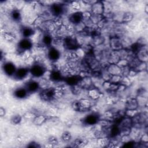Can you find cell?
Instances as JSON below:
<instances>
[{
    "label": "cell",
    "mask_w": 148,
    "mask_h": 148,
    "mask_svg": "<svg viewBox=\"0 0 148 148\" xmlns=\"http://www.w3.org/2000/svg\"><path fill=\"white\" fill-rule=\"evenodd\" d=\"M39 95L40 98L44 101L50 102L53 101L55 99L54 87H49L40 90Z\"/></svg>",
    "instance_id": "ba28073f"
},
{
    "label": "cell",
    "mask_w": 148,
    "mask_h": 148,
    "mask_svg": "<svg viewBox=\"0 0 148 148\" xmlns=\"http://www.w3.org/2000/svg\"><path fill=\"white\" fill-rule=\"evenodd\" d=\"M68 20L73 25H76L83 21L82 12H75L70 13L68 17Z\"/></svg>",
    "instance_id": "2e32d148"
},
{
    "label": "cell",
    "mask_w": 148,
    "mask_h": 148,
    "mask_svg": "<svg viewBox=\"0 0 148 148\" xmlns=\"http://www.w3.org/2000/svg\"><path fill=\"white\" fill-rule=\"evenodd\" d=\"M106 68L112 76L121 75V68L117 64H107L106 65Z\"/></svg>",
    "instance_id": "44dd1931"
},
{
    "label": "cell",
    "mask_w": 148,
    "mask_h": 148,
    "mask_svg": "<svg viewBox=\"0 0 148 148\" xmlns=\"http://www.w3.org/2000/svg\"><path fill=\"white\" fill-rule=\"evenodd\" d=\"M27 147H34V148H35V147H40V146H39L37 143H35V142H31V143H30L27 146Z\"/></svg>",
    "instance_id": "ee69618b"
},
{
    "label": "cell",
    "mask_w": 148,
    "mask_h": 148,
    "mask_svg": "<svg viewBox=\"0 0 148 148\" xmlns=\"http://www.w3.org/2000/svg\"><path fill=\"white\" fill-rule=\"evenodd\" d=\"M104 18L103 14H91L90 17V21L94 25H97Z\"/></svg>",
    "instance_id": "f1b7e54d"
},
{
    "label": "cell",
    "mask_w": 148,
    "mask_h": 148,
    "mask_svg": "<svg viewBox=\"0 0 148 148\" xmlns=\"http://www.w3.org/2000/svg\"><path fill=\"white\" fill-rule=\"evenodd\" d=\"M29 94V93L24 86L17 88L13 92L14 96L18 99H24L27 97Z\"/></svg>",
    "instance_id": "cb8c5ba5"
},
{
    "label": "cell",
    "mask_w": 148,
    "mask_h": 148,
    "mask_svg": "<svg viewBox=\"0 0 148 148\" xmlns=\"http://www.w3.org/2000/svg\"><path fill=\"white\" fill-rule=\"evenodd\" d=\"M110 141L109 137H101L96 138V144L98 147H107Z\"/></svg>",
    "instance_id": "f546056e"
},
{
    "label": "cell",
    "mask_w": 148,
    "mask_h": 148,
    "mask_svg": "<svg viewBox=\"0 0 148 148\" xmlns=\"http://www.w3.org/2000/svg\"><path fill=\"white\" fill-rule=\"evenodd\" d=\"M2 35L4 39L8 42H12L16 40V35L14 33L9 31H4L2 32Z\"/></svg>",
    "instance_id": "4dcf8cb0"
},
{
    "label": "cell",
    "mask_w": 148,
    "mask_h": 148,
    "mask_svg": "<svg viewBox=\"0 0 148 148\" xmlns=\"http://www.w3.org/2000/svg\"><path fill=\"white\" fill-rule=\"evenodd\" d=\"M46 55L47 59L52 63H54L57 62L60 60L61 56V50L57 47L51 46L47 48Z\"/></svg>",
    "instance_id": "277c9868"
},
{
    "label": "cell",
    "mask_w": 148,
    "mask_h": 148,
    "mask_svg": "<svg viewBox=\"0 0 148 148\" xmlns=\"http://www.w3.org/2000/svg\"><path fill=\"white\" fill-rule=\"evenodd\" d=\"M121 84L124 85L127 87L128 86H129L131 84V80H130L129 77L128 76H122V79H121Z\"/></svg>",
    "instance_id": "60d3db41"
},
{
    "label": "cell",
    "mask_w": 148,
    "mask_h": 148,
    "mask_svg": "<svg viewBox=\"0 0 148 148\" xmlns=\"http://www.w3.org/2000/svg\"><path fill=\"white\" fill-rule=\"evenodd\" d=\"M49 9L54 18L62 17L68 10V8L66 5L60 3H52L49 6Z\"/></svg>",
    "instance_id": "6da1fadb"
},
{
    "label": "cell",
    "mask_w": 148,
    "mask_h": 148,
    "mask_svg": "<svg viewBox=\"0 0 148 148\" xmlns=\"http://www.w3.org/2000/svg\"><path fill=\"white\" fill-rule=\"evenodd\" d=\"M21 34L23 38H30L35 34V28L31 26L25 25L21 28Z\"/></svg>",
    "instance_id": "d6986e66"
},
{
    "label": "cell",
    "mask_w": 148,
    "mask_h": 148,
    "mask_svg": "<svg viewBox=\"0 0 148 148\" xmlns=\"http://www.w3.org/2000/svg\"><path fill=\"white\" fill-rule=\"evenodd\" d=\"M122 79L121 75H112L109 80V81L112 83L115 84H120Z\"/></svg>",
    "instance_id": "f35d334b"
},
{
    "label": "cell",
    "mask_w": 148,
    "mask_h": 148,
    "mask_svg": "<svg viewBox=\"0 0 148 148\" xmlns=\"http://www.w3.org/2000/svg\"><path fill=\"white\" fill-rule=\"evenodd\" d=\"M69 8H71L73 12H79L82 7V3L81 2L78 1H71L69 2Z\"/></svg>",
    "instance_id": "d6a6232c"
},
{
    "label": "cell",
    "mask_w": 148,
    "mask_h": 148,
    "mask_svg": "<svg viewBox=\"0 0 148 148\" xmlns=\"http://www.w3.org/2000/svg\"><path fill=\"white\" fill-rule=\"evenodd\" d=\"M135 70L138 73L143 72L147 70V62L140 61L136 67L135 68Z\"/></svg>",
    "instance_id": "d590c367"
},
{
    "label": "cell",
    "mask_w": 148,
    "mask_h": 148,
    "mask_svg": "<svg viewBox=\"0 0 148 148\" xmlns=\"http://www.w3.org/2000/svg\"><path fill=\"white\" fill-rule=\"evenodd\" d=\"M87 97L90 98L93 101H96L98 100L102 96V92L100 88H97L95 86H92L87 90Z\"/></svg>",
    "instance_id": "9c48e42d"
},
{
    "label": "cell",
    "mask_w": 148,
    "mask_h": 148,
    "mask_svg": "<svg viewBox=\"0 0 148 148\" xmlns=\"http://www.w3.org/2000/svg\"><path fill=\"white\" fill-rule=\"evenodd\" d=\"M21 120H22V116H20V114H16V115H14L11 118L10 121L13 124L17 125L21 123Z\"/></svg>",
    "instance_id": "74e56055"
},
{
    "label": "cell",
    "mask_w": 148,
    "mask_h": 148,
    "mask_svg": "<svg viewBox=\"0 0 148 148\" xmlns=\"http://www.w3.org/2000/svg\"><path fill=\"white\" fill-rule=\"evenodd\" d=\"M29 73V68L25 66H21L17 68L15 73L13 77L18 80H21L24 79Z\"/></svg>",
    "instance_id": "7c38bea8"
},
{
    "label": "cell",
    "mask_w": 148,
    "mask_h": 148,
    "mask_svg": "<svg viewBox=\"0 0 148 148\" xmlns=\"http://www.w3.org/2000/svg\"><path fill=\"white\" fill-rule=\"evenodd\" d=\"M134 18V14L130 12H126L123 13L122 23H128Z\"/></svg>",
    "instance_id": "1f68e13d"
},
{
    "label": "cell",
    "mask_w": 148,
    "mask_h": 148,
    "mask_svg": "<svg viewBox=\"0 0 148 148\" xmlns=\"http://www.w3.org/2000/svg\"><path fill=\"white\" fill-rule=\"evenodd\" d=\"M105 42V37L101 34L91 36L90 44L95 48L104 45Z\"/></svg>",
    "instance_id": "ffe728a7"
},
{
    "label": "cell",
    "mask_w": 148,
    "mask_h": 148,
    "mask_svg": "<svg viewBox=\"0 0 148 148\" xmlns=\"http://www.w3.org/2000/svg\"><path fill=\"white\" fill-rule=\"evenodd\" d=\"M136 57L141 62H147L148 60V53L147 45L144 46L140 48L139 51L135 55Z\"/></svg>",
    "instance_id": "7402d4cb"
},
{
    "label": "cell",
    "mask_w": 148,
    "mask_h": 148,
    "mask_svg": "<svg viewBox=\"0 0 148 148\" xmlns=\"http://www.w3.org/2000/svg\"><path fill=\"white\" fill-rule=\"evenodd\" d=\"M29 73L34 78H40L43 76L47 70L45 64L34 63L29 68Z\"/></svg>",
    "instance_id": "7a4b0ae2"
},
{
    "label": "cell",
    "mask_w": 148,
    "mask_h": 148,
    "mask_svg": "<svg viewBox=\"0 0 148 148\" xmlns=\"http://www.w3.org/2000/svg\"><path fill=\"white\" fill-rule=\"evenodd\" d=\"M70 90L71 92L74 95H79L82 92L83 90H84L78 84L71 86Z\"/></svg>",
    "instance_id": "e575fe53"
},
{
    "label": "cell",
    "mask_w": 148,
    "mask_h": 148,
    "mask_svg": "<svg viewBox=\"0 0 148 148\" xmlns=\"http://www.w3.org/2000/svg\"><path fill=\"white\" fill-rule=\"evenodd\" d=\"M88 140L85 137H78L74 140L73 145L76 147H85L88 144Z\"/></svg>",
    "instance_id": "484cf974"
},
{
    "label": "cell",
    "mask_w": 148,
    "mask_h": 148,
    "mask_svg": "<svg viewBox=\"0 0 148 148\" xmlns=\"http://www.w3.org/2000/svg\"><path fill=\"white\" fill-rule=\"evenodd\" d=\"M64 47L66 50H76L79 47L76 36L73 35H69L65 36L63 39Z\"/></svg>",
    "instance_id": "3957f363"
},
{
    "label": "cell",
    "mask_w": 148,
    "mask_h": 148,
    "mask_svg": "<svg viewBox=\"0 0 148 148\" xmlns=\"http://www.w3.org/2000/svg\"><path fill=\"white\" fill-rule=\"evenodd\" d=\"M17 52L18 55L24 51L31 50L33 47V42L31 38H23L17 43Z\"/></svg>",
    "instance_id": "5b68a950"
},
{
    "label": "cell",
    "mask_w": 148,
    "mask_h": 148,
    "mask_svg": "<svg viewBox=\"0 0 148 148\" xmlns=\"http://www.w3.org/2000/svg\"><path fill=\"white\" fill-rule=\"evenodd\" d=\"M100 119V117L95 113L87 114L83 120V124L86 125L92 126L95 125Z\"/></svg>",
    "instance_id": "8fae6325"
},
{
    "label": "cell",
    "mask_w": 148,
    "mask_h": 148,
    "mask_svg": "<svg viewBox=\"0 0 148 148\" xmlns=\"http://www.w3.org/2000/svg\"><path fill=\"white\" fill-rule=\"evenodd\" d=\"M3 71L4 73L9 76L13 77L14 74L15 73L17 68L15 65L10 61H6L3 63L2 66Z\"/></svg>",
    "instance_id": "4fadbf2b"
},
{
    "label": "cell",
    "mask_w": 148,
    "mask_h": 148,
    "mask_svg": "<svg viewBox=\"0 0 148 148\" xmlns=\"http://www.w3.org/2000/svg\"><path fill=\"white\" fill-rule=\"evenodd\" d=\"M6 114V111H5V109L2 108V107H1L0 108V116L1 117H3Z\"/></svg>",
    "instance_id": "f6af8a7d"
},
{
    "label": "cell",
    "mask_w": 148,
    "mask_h": 148,
    "mask_svg": "<svg viewBox=\"0 0 148 148\" xmlns=\"http://www.w3.org/2000/svg\"><path fill=\"white\" fill-rule=\"evenodd\" d=\"M47 120V117L43 114H37L32 120L33 123L36 125H41L43 124Z\"/></svg>",
    "instance_id": "4316f807"
},
{
    "label": "cell",
    "mask_w": 148,
    "mask_h": 148,
    "mask_svg": "<svg viewBox=\"0 0 148 148\" xmlns=\"http://www.w3.org/2000/svg\"><path fill=\"white\" fill-rule=\"evenodd\" d=\"M108 45L110 50L113 51H119L123 48L121 38L115 35H112L110 37Z\"/></svg>",
    "instance_id": "8992f818"
},
{
    "label": "cell",
    "mask_w": 148,
    "mask_h": 148,
    "mask_svg": "<svg viewBox=\"0 0 148 148\" xmlns=\"http://www.w3.org/2000/svg\"><path fill=\"white\" fill-rule=\"evenodd\" d=\"M92 14H103L104 12L103 1H96L91 6L90 10Z\"/></svg>",
    "instance_id": "9a60e30c"
},
{
    "label": "cell",
    "mask_w": 148,
    "mask_h": 148,
    "mask_svg": "<svg viewBox=\"0 0 148 148\" xmlns=\"http://www.w3.org/2000/svg\"><path fill=\"white\" fill-rule=\"evenodd\" d=\"M72 109L77 112L79 111V103H78V100L72 102Z\"/></svg>",
    "instance_id": "7bdbcfd3"
},
{
    "label": "cell",
    "mask_w": 148,
    "mask_h": 148,
    "mask_svg": "<svg viewBox=\"0 0 148 148\" xmlns=\"http://www.w3.org/2000/svg\"><path fill=\"white\" fill-rule=\"evenodd\" d=\"M116 124L118 125L120 130L130 129L132 127L133 122L132 119L123 116L117 121Z\"/></svg>",
    "instance_id": "30bf717a"
},
{
    "label": "cell",
    "mask_w": 148,
    "mask_h": 148,
    "mask_svg": "<svg viewBox=\"0 0 148 148\" xmlns=\"http://www.w3.org/2000/svg\"><path fill=\"white\" fill-rule=\"evenodd\" d=\"M37 114L36 113H35L34 112L32 111H28L26 112L24 114H23V117L27 120H32L35 116Z\"/></svg>",
    "instance_id": "ab89813d"
},
{
    "label": "cell",
    "mask_w": 148,
    "mask_h": 148,
    "mask_svg": "<svg viewBox=\"0 0 148 148\" xmlns=\"http://www.w3.org/2000/svg\"><path fill=\"white\" fill-rule=\"evenodd\" d=\"M139 113V112L138 111V109H125L124 116L132 119L135 116H136Z\"/></svg>",
    "instance_id": "836d02e7"
},
{
    "label": "cell",
    "mask_w": 148,
    "mask_h": 148,
    "mask_svg": "<svg viewBox=\"0 0 148 148\" xmlns=\"http://www.w3.org/2000/svg\"><path fill=\"white\" fill-rule=\"evenodd\" d=\"M10 16L11 18L14 21H19L21 18V14L20 10L13 8L10 12Z\"/></svg>",
    "instance_id": "83f0119b"
},
{
    "label": "cell",
    "mask_w": 148,
    "mask_h": 148,
    "mask_svg": "<svg viewBox=\"0 0 148 148\" xmlns=\"http://www.w3.org/2000/svg\"><path fill=\"white\" fill-rule=\"evenodd\" d=\"M48 143H50L53 146H54L58 143V139H57V138H56L54 136H50L48 139Z\"/></svg>",
    "instance_id": "b9f144b4"
},
{
    "label": "cell",
    "mask_w": 148,
    "mask_h": 148,
    "mask_svg": "<svg viewBox=\"0 0 148 148\" xmlns=\"http://www.w3.org/2000/svg\"><path fill=\"white\" fill-rule=\"evenodd\" d=\"M120 60L118 51L110 50L106 56L105 62L108 64H117Z\"/></svg>",
    "instance_id": "e0dca14e"
},
{
    "label": "cell",
    "mask_w": 148,
    "mask_h": 148,
    "mask_svg": "<svg viewBox=\"0 0 148 148\" xmlns=\"http://www.w3.org/2000/svg\"><path fill=\"white\" fill-rule=\"evenodd\" d=\"M72 139V135L71 132L68 131H65L62 134L61 140L65 143L69 142Z\"/></svg>",
    "instance_id": "8d00e7d4"
},
{
    "label": "cell",
    "mask_w": 148,
    "mask_h": 148,
    "mask_svg": "<svg viewBox=\"0 0 148 148\" xmlns=\"http://www.w3.org/2000/svg\"><path fill=\"white\" fill-rule=\"evenodd\" d=\"M94 101L91 100L88 97H83L78 100L79 111V112H88L91 109L94 105Z\"/></svg>",
    "instance_id": "52a82bcc"
},
{
    "label": "cell",
    "mask_w": 148,
    "mask_h": 148,
    "mask_svg": "<svg viewBox=\"0 0 148 148\" xmlns=\"http://www.w3.org/2000/svg\"><path fill=\"white\" fill-rule=\"evenodd\" d=\"M78 84L84 90H87L93 86V82L91 76H86L84 77L80 78Z\"/></svg>",
    "instance_id": "ac0fdd59"
},
{
    "label": "cell",
    "mask_w": 148,
    "mask_h": 148,
    "mask_svg": "<svg viewBox=\"0 0 148 148\" xmlns=\"http://www.w3.org/2000/svg\"><path fill=\"white\" fill-rule=\"evenodd\" d=\"M125 109H138L139 105L135 97H128L125 101Z\"/></svg>",
    "instance_id": "603a6c76"
},
{
    "label": "cell",
    "mask_w": 148,
    "mask_h": 148,
    "mask_svg": "<svg viewBox=\"0 0 148 148\" xmlns=\"http://www.w3.org/2000/svg\"><path fill=\"white\" fill-rule=\"evenodd\" d=\"M147 8H148V6H147V5H146V7H145V12H146V13H147Z\"/></svg>",
    "instance_id": "7dc6e473"
},
{
    "label": "cell",
    "mask_w": 148,
    "mask_h": 148,
    "mask_svg": "<svg viewBox=\"0 0 148 148\" xmlns=\"http://www.w3.org/2000/svg\"><path fill=\"white\" fill-rule=\"evenodd\" d=\"M24 86L25 87V88L29 94L34 93L40 90V87L38 81L34 79L28 80Z\"/></svg>",
    "instance_id": "5bb4252c"
},
{
    "label": "cell",
    "mask_w": 148,
    "mask_h": 148,
    "mask_svg": "<svg viewBox=\"0 0 148 148\" xmlns=\"http://www.w3.org/2000/svg\"><path fill=\"white\" fill-rule=\"evenodd\" d=\"M44 147H54V146H53L52 145H51L50 143H49L47 142V143L46 144Z\"/></svg>",
    "instance_id": "bcb514c9"
},
{
    "label": "cell",
    "mask_w": 148,
    "mask_h": 148,
    "mask_svg": "<svg viewBox=\"0 0 148 148\" xmlns=\"http://www.w3.org/2000/svg\"><path fill=\"white\" fill-rule=\"evenodd\" d=\"M80 79V77L79 75H70L66 76L64 79V81L67 85L71 87L77 84Z\"/></svg>",
    "instance_id": "d4e9b609"
}]
</instances>
